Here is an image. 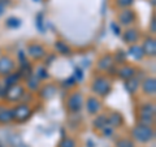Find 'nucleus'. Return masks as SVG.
<instances>
[]
</instances>
